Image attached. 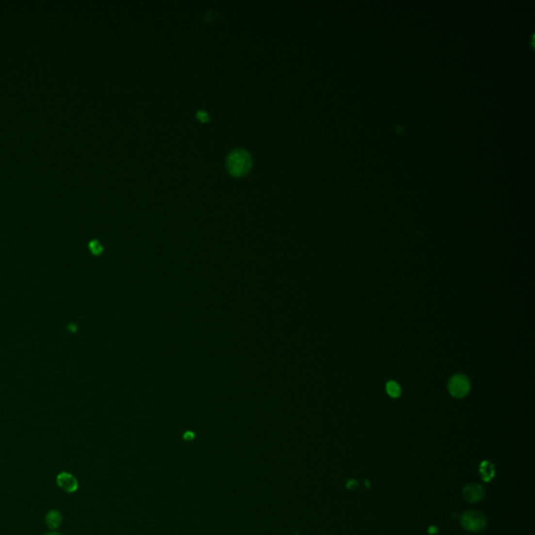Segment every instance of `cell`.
I'll return each instance as SVG.
<instances>
[{
	"mask_svg": "<svg viewBox=\"0 0 535 535\" xmlns=\"http://www.w3.org/2000/svg\"><path fill=\"white\" fill-rule=\"evenodd\" d=\"M252 158L246 150L238 148L233 150L227 156L226 167L230 175L233 177H243L246 176L252 168Z\"/></svg>",
	"mask_w": 535,
	"mask_h": 535,
	"instance_id": "cell-1",
	"label": "cell"
},
{
	"mask_svg": "<svg viewBox=\"0 0 535 535\" xmlns=\"http://www.w3.org/2000/svg\"><path fill=\"white\" fill-rule=\"evenodd\" d=\"M470 380L463 374H457L451 378L449 383V391L452 396L456 398L465 397L470 393Z\"/></svg>",
	"mask_w": 535,
	"mask_h": 535,
	"instance_id": "cell-2",
	"label": "cell"
},
{
	"mask_svg": "<svg viewBox=\"0 0 535 535\" xmlns=\"http://www.w3.org/2000/svg\"><path fill=\"white\" fill-rule=\"evenodd\" d=\"M462 525L467 529L476 531L482 529L485 525V519L477 512H466L462 517Z\"/></svg>",
	"mask_w": 535,
	"mask_h": 535,
	"instance_id": "cell-3",
	"label": "cell"
},
{
	"mask_svg": "<svg viewBox=\"0 0 535 535\" xmlns=\"http://www.w3.org/2000/svg\"><path fill=\"white\" fill-rule=\"evenodd\" d=\"M57 483L67 492H74L78 489V481L72 475L68 472L60 473L57 478Z\"/></svg>",
	"mask_w": 535,
	"mask_h": 535,
	"instance_id": "cell-4",
	"label": "cell"
},
{
	"mask_svg": "<svg viewBox=\"0 0 535 535\" xmlns=\"http://www.w3.org/2000/svg\"><path fill=\"white\" fill-rule=\"evenodd\" d=\"M61 521H62V516H61L60 512H58L56 510H52V511L47 513L46 524L49 528L56 529V528H58L60 526Z\"/></svg>",
	"mask_w": 535,
	"mask_h": 535,
	"instance_id": "cell-5",
	"label": "cell"
},
{
	"mask_svg": "<svg viewBox=\"0 0 535 535\" xmlns=\"http://www.w3.org/2000/svg\"><path fill=\"white\" fill-rule=\"evenodd\" d=\"M386 391H387L388 395L392 398H398L402 394L401 386L394 381H390L387 383V385H386Z\"/></svg>",
	"mask_w": 535,
	"mask_h": 535,
	"instance_id": "cell-6",
	"label": "cell"
},
{
	"mask_svg": "<svg viewBox=\"0 0 535 535\" xmlns=\"http://www.w3.org/2000/svg\"><path fill=\"white\" fill-rule=\"evenodd\" d=\"M476 492H483L482 491V488H481L480 486H470L467 487L466 490L464 491V494L467 500H471V501H478L479 499H481V496H479V494H476Z\"/></svg>",
	"mask_w": 535,
	"mask_h": 535,
	"instance_id": "cell-7",
	"label": "cell"
},
{
	"mask_svg": "<svg viewBox=\"0 0 535 535\" xmlns=\"http://www.w3.org/2000/svg\"><path fill=\"white\" fill-rule=\"evenodd\" d=\"M195 116H197V118L201 121V123H207V121H209V119H211L208 113L206 111H203V110L198 111L197 114H195Z\"/></svg>",
	"mask_w": 535,
	"mask_h": 535,
	"instance_id": "cell-8",
	"label": "cell"
},
{
	"mask_svg": "<svg viewBox=\"0 0 535 535\" xmlns=\"http://www.w3.org/2000/svg\"><path fill=\"white\" fill-rule=\"evenodd\" d=\"M89 247H90L91 251H92L94 254H99V253L101 252V246H100V243H99L97 241H92V242H90Z\"/></svg>",
	"mask_w": 535,
	"mask_h": 535,
	"instance_id": "cell-9",
	"label": "cell"
},
{
	"mask_svg": "<svg viewBox=\"0 0 535 535\" xmlns=\"http://www.w3.org/2000/svg\"><path fill=\"white\" fill-rule=\"evenodd\" d=\"M68 329L70 331H77V326H74V324H69L68 325Z\"/></svg>",
	"mask_w": 535,
	"mask_h": 535,
	"instance_id": "cell-10",
	"label": "cell"
},
{
	"mask_svg": "<svg viewBox=\"0 0 535 535\" xmlns=\"http://www.w3.org/2000/svg\"><path fill=\"white\" fill-rule=\"evenodd\" d=\"M46 535H60V534H57V533H50V534H46Z\"/></svg>",
	"mask_w": 535,
	"mask_h": 535,
	"instance_id": "cell-11",
	"label": "cell"
}]
</instances>
